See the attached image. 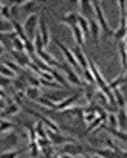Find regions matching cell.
<instances>
[{"label": "cell", "instance_id": "26", "mask_svg": "<svg viewBox=\"0 0 127 158\" xmlns=\"http://www.w3.org/2000/svg\"><path fill=\"white\" fill-rule=\"evenodd\" d=\"M119 53H121V60H122V68L124 71L127 70V47L124 42H119Z\"/></svg>", "mask_w": 127, "mask_h": 158}, {"label": "cell", "instance_id": "8", "mask_svg": "<svg viewBox=\"0 0 127 158\" xmlns=\"http://www.w3.org/2000/svg\"><path fill=\"white\" fill-rule=\"evenodd\" d=\"M78 10H79V16L92 20V17L95 16V10H93V2H85V0H82V2H78Z\"/></svg>", "mask_w": 127, "mask_h": 158}, {"label": "cell", "instance_id": "24", "mask_svg": "<svg viewBox=\"0 0 127 158\" xmlns=\"http://www.w3.org/2000/svg\"><path fill=\"white\" fill-rule=\"evenodd\" d=\"M13 50H16V51H25V40H23L22 37L16 36V37L13 39ZM25 53H27V51H25Z\"/></svg>", "mask_w": 127, "mask_h": 158}, {"label": "cell", "instance_id": "31", "mask_svg": "<svg viewBox=\"0 0 127 158\" xmlns=\"http://www.w3.org/2000/svg\"><path fill=\"white\" fill-rule=\"evenodd\" d=\"M23 150H5L3 153H0V158H17Z\"/></svg>", "mask_w": 127, "mask_h": 158}, {"label": "cell", "instance_id": "3", "mask_svg": "<svg viewBox=\"0 0 127 158\" xmlns=\"http://www.w3.org/2000/svg\"><path fill=\"white\" fill-rule=\"evenodd\" d=\"M54 39V44L57 45V48L62 51V54H63V57H65V60H67V64L72 67V68H75L78 73L79 71H82V68L79 67V64L76 62V59H75V54H73V51H72V48H68V47H65V45H63L57 37H53Z\"/></svg>", "mask_w": 127, "mask_h": 158}, {"label": "cell", "instance_id": "37", "mask_svg": "<svg viewBox=\"0 0 127 158\" xmlns=\"http://www.w3.org/2000/svg\"><path fill=\"white\" fill-rule=\"evenodd\" d=\"M2 8H3V3L0 2V14H2Z\"/></svg>", "mask_w": 127, "mask_h": 158}, {"label": "cell", "instance_id": "34", "mask_svg": "<svg viewBox=\"0 0 127 158\" xmlns=\"http://www.w3.org/2000/svg\"><path fill=\"white\" fill-rule=\"evenodd\" d=\"M104 121L101 119V118H96L92 124H88V127H87V132H92V130H95V129H98V126H101Z\"/></svg>", "mask_w": 127, "mask_h": 158}, {"label": "cell", "instance_id": "6", "mask_svg": "<svg viewBox=\"0 0 127 158\" xmlns=\"http://www.w3.org/2000/svg\"><path fill=\"white\" fill-rule=\"evenodd\" d=\"M47 133H48L50 143L54 144V146H65V144H68V143H75L73 138H68V136H65V135H62L60 132H53V130H48V129H47Z\"/></svg>", "mask_w": 127, "mask_h": 158}, {"label": "cell", "instance_id": "36", "mask_svg": "<svg viewBox=\"0 0 127 158\" xmlns=\"http://www.w3.org/2000/svg\"><path fill=\"white\" fill-rule=\"evenodd\" d=\"M6 50L3 48V45H0V56H3V53H5Z\"/></svg>", "mask_w": 127, "mask_h": 158}, {"label": "cell", "instance_id": "15", "mask_svg": "<svg viewBox=\"0 0 127 158\" xmlns=\"http://www.w3.org/2000/svg\"><path fill=\"white\" fill-rule=\"evenodd\" d=\"M101 33H102V31H101L98 22H96V20H90V34H92V37H93V42H95L96 48H99V36H101Z\"/></svg>", "mask_w": 127, "mask_h": 158}, {"label": "cell", "instance_id": "2", "mask_svg": "<svg viewBox=\"0 0 127 158\" xmlns=\"http://www.w3.org/2000/svg\"><path fill=\"white\" fill-rule=\"evenodd\" d=\"M39 22H40V16L39 14H31L25 19V22L22 23L23 25V30H25V34L28 39H34V36L37 34V30H39Z\"/></svg>", "mask_w": 127, "mask_h": 158}, {"label": "cell", "instance_id": "19", "mask_svg": "<svg viewBox=\"0 0 127 158\" xmlns=\"http://www.w3.org/2000/svg\"><path fill=\"white\" fill-rule=\"evenodd\" d=\"M116 118H118L119 130L125 132V129H127V112H125V109H119L118 113H116Z\"/></svg>", "mask_w": 127, "mask_h": 158}, {"label": "cell", "instance_id": "18", "mask_svg": "<svg viewBox=\"0 0 127 158\" xmlns=\"http://www.w3.org/2000/svg\"><path fill=\"white\" fill-rule=\"evenodd\" d=\"M72 33H73L75 40H76V45L84 47V44H85V36H84V33L81 31V28H79L78 25H76V27H72Z\"/></svg>", "mask_w": 127, "mask_h": 158}, {"label": "cell", "instance_id": "28", "mask_svg": "<svg viewBox=\"0 0 127 158\" xmlns=\"http://www.w3.org/2000/svg\"><path fill=\"white\" fill-rule=\"evenodd\" d=\"M13 23L11 20H5V19H0V33H13Z\"/></svg>", "mask_w": 127, "mask_h": 158}, {"label": "cell", "instance_id": "9", "mask_svg": "<svg viewBox=\"0 0 127 158\" xmlns=\"http://www.w3.org/2000/svg\"><path fill=\"white\" fill-rule=\"evenodd\" d=\"M82 152H84V147L79 146L75 141V143H68V144L63 146L60 153H67V155H72V156H78V155H82Z\"/></svg>", "mask_w": 127, "mask_h": 158}, {"label": "cell", "instance_id": "13", "mask_svg": "<svg viewBox=\"0 0 127 158\" xmlns=\"http://www.w3.org/2000/svg\"><path fill=\"white\" fill-rule=\"evenodd\" d=\"M20 10L31 16V14H37V11L40 10V5L37 2H27V0H23L20 5Z\"/></svg>", "mask_w": 127, "mask_h": 158}, {"label": "cell", "instance_id": "29", "mask_svg": "<svg viewBox=\"0 0 127 158\" xmlns=\"http://www.w3.org/2000/svg\"><path fill=\"white\" fill-rule=\"evenodd\" d=\"M82 76H84V81H85V85H96V82H95V77H93V74H92V71H90V68H87V70H84L82 71Z\"/></svg>", "mask_w": 127, "mask_h": 158}, {"label": "cell", "instance_id": "12", "mask_svg": "<svg viewBox=\"0 0 127 158\" xmlns=\"http://www.w3.org/2000/svg\"><path fill=\"white\" fill-rule=\"evenodd\" d=\"M59 20H60L62 23H67L70 28H72V27H76V25H78V20H79V13L70 11V13H67L65 16H60Z\"/></svg>", "mask_w": 127, "mask_h": 158}, {"label": "cell", "instance_id": "11", "mask_svg": "<svg viewBox=\"0 0 127 158\" xmlns=\"http://www.w3.org/2000/svg\"><path fill=\"white\" fill-rule=\"evenodd\" d=\"M42 96H45L47 99H50L51 102H54V104L57 106V104H60L63 99L67 98V93H65V92H60V90H59V92L54 90V92H45Z\"/></svg>", "mask_w": 127, "mask_h": 158}, {"label": "cell", "instance_id": "1", "mask_svg": "<svg viewBox=\"0 0 127 158\" xmlns=\"http://www.w3.org/2000/svg\"><path fill=\"white\" fill-rule=\"evenodd\" d=\"M93 10H95V17H96V22H98L101 31L105 36H113V30H112V27L109 25V22H107V19L104 16V10H102L101 3L99 2H93Z\"/></svg>", "mask_w": 127, "mask_h": 158}, {"label": "cell", "instance_id": "23", "mask_svg": "<svg viewBox=\"0 0 127 158\" xmlns=\"http://www.w3.org/2000/svg\"><path fill=\"white\" fill-rule=\"evenodd\" d=\"M107 127L112 129V130H119V124H118L116 113H109V118H107Z\"/></svg>", "mask_w": 127, "mask_h": 158}, {"label": "cell", "instance_id": "14", "mask_svg": "<svg viewBox=\"0 0 127 158\" xmlns=\"http://www.w3.org/2000/svg\"><path fill=\"white\" fill-rule=\"evenodd\" d=\"M78 98H79V95H73V96L65 98L60 104H57V106H56V112H63V110L70 109L72 106H75V102H76V99H78Z\"/></svg>", "mask_w": 127, "mask_h": 158}, {"label": "cell", "instance_id": "21", "mask_svg": "<svg viewBox=\"0 0 127 158\" xmlns=\"http://www.w3.org/2000/svg\"><path fill=\"white\" fill-rule=\"evenodd\" d=\"M78 27L81 28V31L84 33V36H88L90 34V20L79 16V20H78Z\"/></svg>", "mask_w": 127, "mask_h": 158}, {"label": "cell", "instance_id": "25", "mask_svg": "<svg viewBox=\"0 0 127 158\" xmlns=\"http://www.w3.org/2000/svg\"><path fill=\"white\" fill-rule=\"evenodd\" d=\"M95 155H98L101 158H116V155L112 149H96Z\"/></svg>", "mask_w": 127, "mask_h": 158}, {"label": "cell", "instance_id": "27", "mask_svg": "<svg viewBox=\"0 0 127 158\" xmlns=\"http://www.w3.org/2000/svg\"><path fill=\"white\" fill-rule=\"evenodd\" d=\"M2 64H5V65H6L8 68H11L14 73H22V74L25 73V70H23V68H20V67H19V65H17L14 60H11V59H5Z\"/></svg>", "mask_w": 127, "mask_h": 158}, {"label": "cell", "instance_id": "33", "mask_svg": "<svg viewBox=\"0 0 127 158\" xmlns=\"http://www.w3.org/2000/svg\"><path fill=\"white\" fill-rule=\"evenodd\" d=\"M11 84H13V79L5 77V76L0 74V90H2V89H10Z\"/></svg>", "mask_w": 127, "mask_h": 158}, {"label": "cell", "instance_id": "38", "mask_svg": "<svg viewBox=\"0 0 127 158\" xmlns=\"http://www.w3.org/2000/svg\"><path fill=\"white\" fill-rule=\"evenodd\" d=\"M125 112H127V99H125Z\"/></svg>", "mask_w": 127, "mask_h": 158}, {"label": "cell", "instance_id": "10", "mask_svg": "<svg viewBox=\"0 0 127 158\" xmlns=\"http://www.w3.org/2000/svg\"><path fill=\"white\" fill-rule=\"evenodd\" d=\"M37 34L42 37V42H43V45H45V48H47V47L50 45V39H51V36H50V31H48L47 22H45V19H42V17H40V22H39Z\"/></svg>", "mask_w": 127, "mask_h": 158}, {"label": "cell", "instance_id": "32", "mask_svg": "<svg viewBox=\"0 0 127 158\" xmlns=\"http://www.w3.org/2000/svg\"><path fill=\"white\" fill-rule=\"evenodd\" d=\"M30 150H31V156L33 158H39V150H40V147H39V144H37V141H33V143H30Z\"/></svg>", "mask_w": 127, "mask_h": 158}, {"label": "cell", "instance_id": "7", "mask_svg": "<svg viewBox=\"0 0 127 158\" xmlns=\"http://www.w3.org/2000/svg\"><path fill=\"white\" fill-rule=\"evenodd\" d=\"M72 51H73V54H75L76 62H78V64H79V67L82 68V71H84V70H87V68H88V57H87V56H85V53L82 51V47L75 45V47L72 48Z\"/></svg>", "mask_w": 127, "mask_h": 158}, {"label": "cell", "instance_id": "35", "mask_svg": "<svg viewBox=\"0 0 127 158\" xmlns=\"http://www.w3.org/2000/svg\"><path fill=\"white\" fill-rule=\"evenodd\" d=\"M5 107H6V104H5V101H3V99H0V112H2V110H3Z\"/></svg>", "mask_w": 127, "mask_h": 158}, {"label": "cell", "instance_id": "16", "mask_svg": "<svg viewBox=\"0 0 127 158\" xmlns=\"http://www.w3.org/2000/svg\"><path fill=\"white\" fill-rule=\"evenodd\" d=\"M17 139H19V136H17V135L14 133V130H13V132H10V133H5L3 138H0V143L3 144L5 149H8V147H13V146L17 143Z\"/></svg>", "mask_w": 127, "mask_h": 158}, {"label": "cell", "instance_id": "5", "mask_svg": "<svg viewBox=\"0 0 127 158\" xmlns=\"http://www.w3.org/2000/svg\"><path fill=\"white\" fill-rule=\"evenodd\" d=\"M11 56H13V59L17 62V65H19L20 68H23V70H27V68L31 67V64H33L31 56H30L28 53H25V51H16V50H13V51H11Z\"/></svg>", "mask_w": 127, "mask_h": 158}, {"label": "cell", "instance_id": "30", "mask_svg": "<svg viewBox=\"0 0 127 158\" xmlns=\"http://www.w3.org/2000/svg\"><path fill=\"white\" fill-rule=\"evenodd\" d=\"M0 74L5 76V77H10V79H14L16 77V73L11 68H8L5 64H0Z\"/></svg>", "mask_w": 127, "mask_h": 158}, {"label": "cell", "instance_id": "4", "mask_svg": "<svg viewBox=\"0 0 127 158\" xmlns=\"http://www.w3.org/2000/svg\"><path fill=\"white\" fill-rule=\"evenodd\" d=\"M60 70H62L63 73H65V79H67V82H68L70 85H75V87H81V85H84L82 79L78 76L79 73H78L75 68H72L68 64L62 62V65H60Z\"/></svg>", "mask_w": 127, "mask_h": 158}, {"label": "cell", "instance_id": "17", "mask_svg": "<svg viewBox=\"0 0 127 158\" xmlns=\"http://www.w3.org/2000/svg\"><path fill=\"white\" fill-rule=\"evenodd\" d=\"M34 130H36L37 139H39V138H40V139H48L47 127H45V124H43V121H42V119H39V121L36 123V126H34Z\"/></svg>", "mask_w": 127, "mask_h": 158}, {"label": "cell", "instance_id": "22", "mask_svg": "<svg viewBox=\"0 0 127 158\" xmlns=\"http://www.w3.org/2000/svg\"><path fill=\"white\" fill-rule=\"evenodd\" d=\"M14 127H16L14 123H11L8 119H0V133H10L14 130Z\"/></svg>", "mask_w": 127, "mask_h": 158}, {"label": "cell", "instance_id": "20", "mask_svg": "<svg viewBox=\"0 0 127 158\" xmlns=\"http://www.w3.org/2000/svg\"><path fill=\"white\" fill-rule=\"evenodd\" d=\"M25 96L30 99V101H37L40 96H42V92L39 87H28L25 90Z\"/></svg>", "mask_w": 127, "mask_h": 158}]
</instances>
